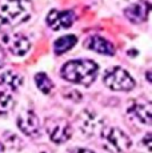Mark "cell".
<instances>
[{"mask_svg":"<svg viewBox=\"0 0 152 153\" xmlns=\"http://www.w3.org/2000/svg\"><path fill=\"white\" fill-rule=\"evenodd\" d=\"M98 73L99 65L93 60L88 59L69 60L60 69V76L66 81L84 87L91 85L98 77Z\"/></svg>","mask_w":152,"mask_h":153,"instance_id":"6da1fadb","label":"cell"},{"mask_svg":"<svg viewBox=\"0 0 152 153\" xmlns=\"http://www.w3.org/2000/svg\"><path fill=\"white\" fill-rule=\"evenodd\" d=\"M34 13L32 0H0V23L5 25L23 24Z\"/></svg>","mask_w":152,"mask_h":153,"instance_id":"7a4b0ae2","label":"cell"},{"mask_svg":"<svg viewBox=\"0 0 152 153\" xmlns=\"http://www.w3.org/2000/svg\"><path fill=\"white\" fill-rule=\"evenodd\" d=\"M100 136L106 149L111 153H125L132 146V140L130 139V136L124 131L115 126L104 128Z\"/></svg>","mask_w":152,"mask_h":153,"instance_id":"3957f363","label":"cell"},{"mask_svg":"<svg viewBox=\"0 0 152 153\" xmlns=\"http://www.w3.org/2000/svg\"><path fill=\"white\" fill-rule=\"evenodd\" d=\"M103 81L107 88H110L112 91H120V92L132 91L136 85L133 77L121 67L108 68L104 73Z\"/></svg>","mask_w":152,"mask_h":153,"instance_id":"277c9868","label":"cell"},{"mask_svg":"<svg viewBox=\"0 0 152 153\" xmlns=\"http://www.w3.org/2000/svg\"><path fill=\"white\" fill-rule=\"evenodd\" d=\"M76 123H77V126L81 133L88 137L99 136V134H101L103 129L106 128L103 119L91 109L81 111L79 116L76 117Z\"/></svg>","mask_w":152,"mask_h":153,"instance_id":"5b68a950","label":"cell"},{"mask_svg":"<svg viewBox=\"0 0 152 153\" xmlns=\"http://www.w3.org/2000/svg\"><path fill=\"white\" fill-rule=\"evenodd\" d=\"M45 131L55 144H64L72 137V126L66 119L49 117L45 120Z\"/></svg>","mask_w":152,"mask_h":153,"instance_id":"8992f818","label":"cell"},{"mask_svg":"<svg viewBox=\"0 0 152 153\" xmlns=\"http://www.w3.org/2000/svg\"><path fill=\"white\" fill-rule=\"evenodd\" d=\"M1 42L4 48L13 56L22 57L27 55L31 49V42L25 35L13 32V33H4L1 36Z\"/></svg>","mask_w":152,"mask_h":153,"instance_id":"52a82bcc","label":"cell"},{"mask_svg":"<svg viewBox=\"0 0 152 153\" xmlns=\"http://www.w3.org/2000/svg\"><path fill=\"white\" fill-rule=\"evenodd\" d=\"M130 117L135 119L140 124L151 125L152 121V107L151 102L144 99H133L127 109Z\"/></svg>","mask_w":152,"mask_h":153,"instance_id":"ba28073f","label":"cell"},{"mask_svg":"<svg viewBox=\"0 0 152 153\" xmlns=\"http://www.w3.org/2000/svg\"><path fill=\"white\" fill-rule=\"evenodd\" d=\"M17 126L28 137H37L40 134V121L34 111L25 109L20 112L17 116Z\"/></svg>","mask_w":152,"mask_h":153,"instance_id":"9c48e42d","label":"cell"},{"mask_svg":"<svg viewBox=\"0 0 152 153\" xmlns=\"http://www.w3.org/2000/svg\"><path fill=\"white\" fill-rule=\"evenodd\" d=\"M76 19V15L71 10H51L47 15V24L54 31L69 28L74 24Z\"/></svg>","mask_w":152,"mask_h":153,"instance_id":"30bf717a","label":"cell"},{"mask_svg":"<svg viewBox=\"0 0 152 153\" xmlns=\"http://www.w3.org/2000/svg\"><path fill=\"white\" fill-rule=\"evenodd\" d=\"M150 3L148 1H139L133 3L130 7L124 10V16L130 20L131 23L140 24V23L145 22L150 16Z\"/></svg>","mask_w":152,"mask_h":153,"instance_id":"8fae6325","label":"cell"},{"mask_svg":"<svg viewBox=\"0 0 152 153\" xmlns=\"http://www.w3.org/2000/svg\"><path fill=\"white\" fill-rule=\"evenodd\" d=\"M84 47L91 51L96 52V53H100L104 56H113L115 55V47L111 42H108L107 39L101 36H98V35H93V36H89L88 39L84 42Z\"/></svg>","mask_w":152,"mask_h":153,"instance_id":"7c38bea8","label":"cell"},{"mask_svg":"<svg viewBox=\"0 0 152 153\" xmlns=\"http://www.w3.org/2000/svg\"><path fill=\"white\" fill-rule=\"evenodd\" d=\"M23 84H24V77L15 71H4L0 73V85L11 89L12 92L20 89Z\"/></svg>","mask_w":152,"mask_h":153,"instance_id":"4fadbf2b","label":"cell"},{"mask_svg":"<svg viewBox=\"0 0 152 153\" xmlns=\"http://www.w3.org/2000/svg\"><path fill=\"white\" fill-rule=\"evenodd\" d=\"M77 44V37L75 35H66V36H60L59 39H56V42L54 43V51L56 55H63L66 52H68L69 49H72Z\"/></svg>","mask_w":152,"mask_h":153,"instance_id":"5bb4252c","label":"cell"},{"mask_svg":"<svg viewBox=\"0 0 152 153\" xmlns=\"http://www.w3.org/2000/svg\"><path fill=\"white\" fill-rule=\"evenodd\" d=\"M34 80H35L36 87L39 88V91L42 93H44V95L51 93V91L54 89V83H52V80L49 79V76L44 72H37L36 75H35Z\"/></svg>","mask_w":152,"mask_h":153,"instance_id":"9a60e30c","label":"cell"},{"mask_svg":"<svg viewBox=\"0 0 152 153\" xmlns=\"http://www.w3.org/2000/svg\"><path fill=\"white\" fill-rule=\"evenodd\" d=\"M15 108V100L8 92L0 91V116L8 114Z\"/></svg>","mask_w":152,"mask_h":153,"instance_id":"2e32d148","label":"cell"},{"mask_svg":"<svg viewBox=\"0 0 152 153\" xmlns=\"http://www.w3.org/2000/svg\"><path fill=\"white\" fill-rule=\"evenodd\" d=\"M142 144L145 146V149L148 152H151V133H145L144 139L142 140Z\"/></svg>","mask_w":152,"mask_h":153,"instance_id":"e0dca14e","label":"cell"},{"mask_svg":"<svg viewBox=\"0 0 152 153\" xmlns=\"http://www.w3.org/2000/svg\"><path fill=\"white\" fill-rule=\"evenodd\" d=\"M5 60H7V55H5V51L3 47H0V68L5 64Z\"/></svg>","mask_w":152,"mask_h":153,"instance_id":"ac0fdd59","label":"cell"},{"mask_svg":"<svg viewBox=\"0 0 152 153\" xmlns=\"http://www.w3.org/2000/svg\"><path fill=\"white\" fill-rule=\"evenodd\" d=\"M69 153H93V152L87 148H74L69 151Z\"/></svg>","mask_w":152,"mask_h":153,"instance_id":"d6986e66","label":"cell"},{"mask_svg":"<svg viewBox=\"0 0 152 153\" xmlns=\"http://www.w3.org/2000/svg\"><path fill=\"white\" fill-rule=\"evenodd\" d=\"M0 153H4V144L0 143Z\"/></svg>","mask_w":152,"mask_h":153,"instance_id":"ffe728a7","label":"cell"},{"mask_svg":"<svg viewBox=\"0 0 152 153\" xmlns=\"http://www.w3.org/2000/svg\"><path fill=\"white\" fill-rule=\"evenodd\" d=\"M39 153H52V152H49V151H40Z\"/></svg>","mask_w":152,"mask_h":153,"instance_id":"44dd1931","label":"cell"}]
</instances>
